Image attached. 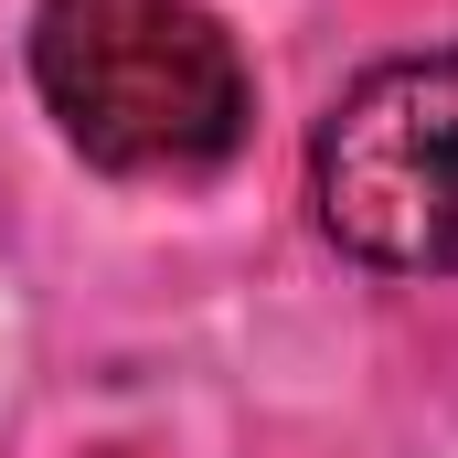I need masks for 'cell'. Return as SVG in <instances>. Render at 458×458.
I'll return each mask as SVG.
<instances>
[{
    "label": "cell",
    "instance_id": "obj_1",
    "mask_svg": "<svg viewBox=\"0 0 458 458\" xmlns=\"http://www.w3.org/2000/svg\"><path fill=\"white\" fill-rule=\"evenodd\" d=\"M32 86L117 182H203L245 149L256 75L203 0H43Z\"/></svg>",
    "mask_w": 458,
    "mask_h": 458
},
{
    "label": "cell",
    "instance_id": "obj_2",
    "mask_svg": "<svg viewBox=\"0 0 458 458\" xmlns=\"http://www.w3.org/2000/svg\"><path fill=\"white\" fill-rule=\"evenodd\" d=\"M320 234L384 277H458V54L373 64L310 139Z\"/></svg>",
    "mask_w": 458,
    "mask_h": 458
}]
</instances>
